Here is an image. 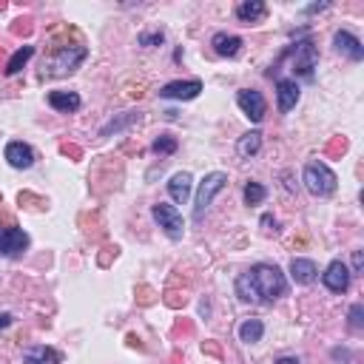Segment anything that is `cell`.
<instances>
[{"label":"cell","mask_w":364,"mask_h":364,"mask_svg":"<svg viewBox=\"0 0 364 364\" xmlns=\"http://www.w3.org/2000/svg\"><path fill=\"white\" fill-rule=\"evenodd\" d=\"M233 287H236V296L250 304H273L276 299L287 296V279H284L282 267H276L270 262H259V264L247 267L236 279Z\"/></svg>","instance_id":"obj_1"},{"label":"cell","mask_w":364,"mask_h":364,"mask_svg":"<svg viewBox=\"0 0 364 364\" xmlns=\"http://www.w3.org/2000/svg\"><path fill=\"white\" fill-rule=\"evenodd\" d=\"M282 60H290V68L293 74L304 77V80H313V68L318 65V51L310 40H296L293 46L284 48Z\"/></svg>","instance_id":"obj_2"},{"label":"cell","mask_w":364,"mask_h":364,"mask_svg":"<svg viewBox=\"0 0 364 364\" xmlns=\"http://www.w3.org/2000/svg\"><path fill=\"white\" fill-rule=\"evenodd\" d=\"M301 182H304V188H307L313 196H330V193L336 191V185H338L336 173H333L324 162H318V159H310V162L304 165Z\"/></svg>","instance_id":"obj_3"},{"label":"cell","mask_w":364,"mask_h":364,"mask_svg":"<svg viewBox=\"0 0 364 364\" xmlns=\"http://www.w3.org/2000/svg\"><path fill=\"white\" fill-rule=\"evenodd\" d=\"M225 188H228V173H222V171L205 173V179H202L199 188H196V196H193V219H196V222L205 216V210L210 208L213 196L222 193Z\"/></svg>","instance_id":"obj_4"},{"label":"cell","mask_w":364,"mask_h":364,"mask_svg":"<svg viewBox=\"0 0 364 364\" xmlns=\"http://www.w3.org/2000/svg\"><path fill=\"white\" fill-rule=\"evenodd\" d=\"M151 216H154V222L159 225V230L168 236V239H182L185 236V219H182V213L173 208V205H168V202H156V205H151Z\"/></svg>","instance_id":"obj_5"},{"label":"cell","mask_w":364,"mask_h":364,"mask_svg":"<svg viewBox=\"0 0 364 364\" xmlns=\"http://www.w3.org/2000/svg\"><path fill=\"white\" fill-rule=\"evenodd\" d=\"M85 57H88V48H85V46H63V48L51 57L48 71H51V74H71V71H77V68L82 65Z\"/></svg>","instance_id":"obj_6"},{"label":"cell","mask_w":364,"mask_h":364,"mask_svg":"<svg viewBox=\"0 0 364 364\" xmlns=\"http://www.w3.org/2000/svg\"><path fill=\"white\" fill-rule=\"evenodd\" d=\"M321 282H324V287H327L330 293H347V290H350V282H353V273H350V267H347L341 259H333V262L324 267Z\"/></svg>","instance_id":"obj_7"},{"label":"cell","mask_w":364,"mask_h":364,"mask_svg":"<svg viewBox=\"0 0 364 364\" xmlns=\"http://www.w3.org/2000/svg\"><path fill=\"white\" fill-rule=\"evenodd\" d=\"M236 105H239L242 114H245L247 119H253V122H262L264 114H267V102H264L262 91H256V88H242V91L236 94Z\"/></svg>","instance_id":"obj_8"},{"label":"cell","mask_w":364,"mask_h":364,"mask_svg":"<svg viewBox=\"0 0 364 364\" xmlns=\"http://www.w3.org/2000/svg\"><path fill=\"white\" fill-rule=\"evenodd\" d=\"M26 247H28V233L23 228H0V256L14 259L26 253Z\"/></svg>","instance_id":"obj_9"},{"label":"cell","mask_w":364,"mask_h":364,"mask_svg":"<svg viewBox=\"0 0 364 364\" xmlns=\"http://www.w3.org/2000/svg\"><path fill=\"white\" fill-rule=\"evenodd\" d=\"M199 94H202V82L199 80H173V82H165L159 88L162 100H193Z\"/></svg>","instance_id":"obj_10"},{"label":"cell","mask_w":364,"mask_h":364,"mask_svg":"<svg viewBox=\"0 0 364 364\" xmlns=\"http://www.w3.org/2000/svg\"><path fill=\"white\" fill-rule=\"evenodd\" d=\"M333 46H336L338 54H344V57L353 60V63L364 60V46H361V40H358L355 34H350L347 28H338V31L333 34Z\"/></svg>","instance_id":"obj_11"},{"label":"cell","mask_w":364,"mask_h":364,"mask_svg":"<svg viewBox=\"0 0 364 364\" xmlns=\"http://www.w3.org/2000/svg\"><path fill=\"white\" fill-rule=\"evenodd\" d=\"M299 97H301V88H299L296 77H282V80H276V102H279V111H282V114H287L290 108H296Z\"/></svg>","instance_id":"obj_12"},{"label":"cell","mask_w":364,"mask_h":364,"mask_svg":"<svg viewBox=\"0 0 364 364\" xmlns=\"http://www.w3.org/2000/svg\"><path fill=\"white\" fill-rule=\"evenodd\" d=\"M3 156H6V162H9L11 168H17V171H23V168H31V165H34V151H31V145H26V142H20V139L9 142Z\"/></svg>","instance_id":"obj_13"},{"label":"cell","mask_w":364,"mask_h":364,"mask_svg":"<svg viewBox=\"0 0 364 364\" xmlns=\"http://www.w3.org/2000/svg\"><path fill=\"white\" fill-rule=\"evenodd\" d=\"M191 188H193V176H191L188 171H179V173H173V176L168 179V193H171V199H173L176 205H185V202H188Z\"/></svg>","instance_id":"obj_14"},{"label":"cell","mask_w":364,"mask_h":364,"mask_svg":"<svg viewBox=\"0 0 364 364\" xmlns=\"http://www.w3.org/2000/svg\"><path fill=\"white\" fill-rule=\"evenodd\" d=\"M290 279H293L296 284H313V282L318 279V267H316V262H313V259H301V256H296V259L290 262Z\"/></svg>","instance_id":"obj_15"},{"label":"cell","mask_w":364,"mask_h":364,"mask_svg":"<svg viewBox=\"0 0 364 364\" xmlns=\"http://www.w3.org/2000/svg\"><path fill=\"white\" fill-rule=\"evenodd\" d=\"M48 105L60 114H74L82 105V100L77 91H48Z\"/></svg>","instance_id":"obj_16"},{"label":"cell","mask_w":364,"mask_h":364,"mask_svg":"<svg viewBox=\"0 0 364 364\" xmlns=\"http://www.w3.org/2000/svg\"><path fill=\"white\" fill-rule=\"evenodd\" d=\"M60 361H63L60 350H54L48 344H37L23 353V364H60Z\"/></svg>","instance_id":"obj_17"},{"label":"cell","mask_w":364,"mask_h":364,"mask_svg":"<svg viewBox=\"0 0 364 364\" xmlns=\"http://www.w3.org/2000/svg\"><path fill=\"white\" fill-rule=\"evenodd\" d=\"M210 46H213V51L219 57H236L242 51V37L228 34V31H216L213 40H210Z\"/></svg>","instance_id":"obj_18"},{"label":"cell","mask_w":364,"mask_h":364,"mask_svg":"<svg viewBox=\"0 0 364 364\" xmlns=\"http://www.w3.org/2000/svg\"><path fill=\"white\" fill-rule=\"evenodd\" d=\"M264 14H267V6H264L262 0H245V3L236 6V17H239L242 23H247V26L264 20Z\"/></svg>","instance_id":"obj_19"},{"label":"cell","mask_w":364,"mask_h":364,"mask_svg":"<svg viewBox=\"0 0 364 364\" xmlns=\"http://www.w3.org/2000/svg\"><path fill=\"white\" fill-rule=\"evenodd\" d=\"M259 151H262V131H247V134L239 136V142H236V154H239V156L250 159V156H256Z\"/></svg>","instance_id":"obj_20"},{"label":"cell","mask_w":364,"mask_h":364,"mask_svg":"<svg viewBox=\"0 0 364 364\" xmlns=\"http://www.w3.org/2000/svg\"><path fill=\"white\" fill-rule=\"evenodd\" d=\"M262 336H264V321L262 318H245L239 324V341L256 344V341H262Z\"/></svg>","instance_id":"obj_21"},{"label":"cell","mask_w":364,"mask_h":364,"mask_svg":"<svg viewBox=\"0 0 364 364\" xmlns=\"http://www.w3.org/2000/svg\"><path fill=\"white\" fill-rule=\"evenodd\" d=\"M134 122H139V111H125L122 117H114V119H108V122L100 128V136H111V134H119L122 128H128V125H134Z\"/></svg>","instance_id":"obj_22"},{"label":"cell","mask_w":364,"mask_h":364,"mask_svg":"<svg viewBox=\"0 0 364 364\" xmlns=\"http://www.w3.org/2000/svg\"><path fill=\"white\" fill-rule=\"evenodd\" d=\"M31 57H34V46H20V48L9 57V63H6V74H17Z\"/></svg>","instance_id":"obj_23"},{"label":"cell","mask_w":364,"mask_h":364,"mask_svg":"<svg viewBox=\"0 0 364 364\" xmlns=\"http://www.w3.org/2000/svg\"><path fill=\"white\" fill-rule=\"evenodd\" d=\"M242 196H245V205H262L264 199H267V188L262 185V182H247L245 185V191H242Z\"/></svg>","instance_id":"obj_24"},{"label":"cell","mask_w":364,"mask_h":364,"mask_svg":"<svg viewBox=\"0 0 364 364\" xmlns=\"http://www.w3.org/2000/svg\"><path fill=\"white\" fill-rule=\"evenodd\" d=\"M176 148H179V142H176V136H171V134L156 136V139H154V145H151V151H154V154H159V156H171Z\"/></svg>","instance_id":"obj_25"},{"label":"cell","mask_w":364,"mask_h":364,"mask_svg":"<svg viewBox=\"0 0 364 364\" xmlns=\"http://www.w3.org/2000/svg\"><path fill=\"white\" fill-rule=\"evenodd\" d=\"M347 324H350V330H361V327H364V304H361V301H355V304L350 307Z\"/></svg>","instance_id":"obj_26"},{"label":"cell","mask_w":364,"mask_h":364,"mask_svg":"<svg viewBox=\"0 0 364 364\" xmlns=\"http://www.w3.org/2000/svg\"><path fill=\"white\" fill-rule=\"evenodd\" d=\"M165 40V34L162 31H151V34H139V46H145V48H151V46H159Z\"/></svg>","instance_id":"obj_27"},{"label":"cell","mask_w":364,"mask_h":364,"mask_svg":"<svg viewBox=\"0 0 364 364\" xmlns=\"http://www.w3.org/2000/svg\"><path fill=\"white\" fill-rule=\"evenodd\" d=\"M361 267H364V253H361V250H353V267H350V273L358 276Z\"/></svg>","instance_id":"obj_28"},{"label":"cell","mask_w":364,"mask_h":364,"mask_svg":"<svg viewBox=\"0 0 364 364\" xmlns=\"http://www.w3.org/2000/svg\"><path fill=\"white\" fill-rule=\"evenodd\" d=\"M324 9H330V3H313V6L304 9V14H316V11H324Z\"/></svg>","instance_id":"obj_29"},{"label":"cell","mask_w":364,"mask_h":364,"mask_svg":"<svg viewBox=\"0 0 364 364\" xmlns=\"http://www.w3.org/2000/svg\"><path fill=\"white\" fill-rule=\"evenodd\" d=\"M276 364H299V358H296V355H282Z\"/></svg>","instance_id":"obj_30"},{"label":"cell","mask_w":364,"mask_h":364,"mask_svg":"<svg viewBox=\"0 0 364 364\" xmlns=\"http://www.w3.org/2000/svg\"><path fill=\"white\" fill-rule=\"evenodd\" d=\"M9 324H11V316H9V313H0V330L9 327Z\"/></svg>","instance_id":"obj_31"}]
</instances>
